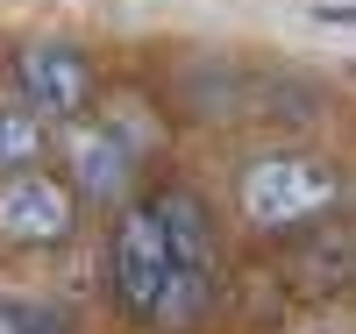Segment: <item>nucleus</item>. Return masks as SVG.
I'll list each match as a JSON object with an SVG mask.
<instances>
[{"label": "nucleus", "instance_id": "f257e3e1", "mask_svg": "<svg viewBox=\"0 0 356 334\" xmlns=\"http://www.w3.org/2000/svg\"><path fill=\"white\" fill-rule=\"evenodd\" d=\"M107 292L136 334L207 327L214 292H221V242H214V221H207V199L186 185H164L150 199L114 206Z\"/></svg>", "mask_w": 356, "mask_h": 334}, {"label": "nucleus", "instance_id": "f03ea898", "mask_svg": "<svg viewBox=\"0 0 356 334\" xmlns=\"http://www.w3.org/2000/svg\"><path fill=\"white\" fill-rule=\"evenodd\" d=\"M235 214L264 242L314 235V228H328L342 214V171L321 149H257L235 171Z\"/></svg>", "mask_w": 356, "mask_h": 334}, {"label": "nucleus", "instance_id": "7ed1b4c3", "mask_svg": "<svg viewBox=\"0 0 356 334\" xmlns=\"http://www.w3.org/2000/svg\"><path fill=\"white\" fill-rule=\"evenodd\" d=\"M164 142L157 114L143 93H122L107 100L93 121H72V142H65V185L79 206H129L136 199V178H143V157Z\"/></svg>", "mask_w": 356, "mask_h": 334}, {"label": "nucleus", "instance_id": "20e7f679", "mask_svg": "<svg viewBox=\"0 0 356 334\" xmlns=\"http://www.w3.org/2000/svg\"><path fill=\"white\" fill-rule=\"evenodd\" d=\"M15 93L29 100V114L43 121H86L100 107V72H93V57H86L79 43H65V36H29V43H15Z\"/></svg>", "mask_w": 356, "mask_h": 334}, {"label": "nucleus", "instance_id": "39448f33", "mask_svg": "<svg viewBox=\"0 0 356 334\" xmlns=\"http://www.w3.org/2000/svg\"><path fill=\"white\" fill-rule=\"evenodd\" d=\"M79 214L86 206L72 199V185L57 171H8L0 178V249L15 256H36V249H65L79 235Z\"/></svg>", "mask_w": 356, "mask_h": 334}, {"label": "nucleus", "instance_id": "423d86ee", "mask_svg": "<svg viewBox=\"0 0 356 334\" xmlns=\"http://www.w3.org/2000/svg\"><path fill=\"white\" fill-rule=\"evenodd\" d=\"M43 157H50V128L29 107L0 100V178H8V171H36Z\"/></svg>", "mask_w": 356, "mask_h": 334}, {"label": "nucleus", "instance_id": "0eeeda50", "mask_svg": "<svg viewBox=\"0 0 356 334\" xmlns=\"http://www.w3.org/2000/svg\"><path fill=\"white\" fill-rule=\"evenodd\" d=\"M0 320H8L15 334H65L50 306H29V299H0Z\"/></svg>", "mask_w": 356, "mask_h": 334}, {"label": "nucleus", "instance_id": "6e6552de", "mask_svg": "<svg viewBox=\"0 0 356 334\" xmlns=\"http://www.w3.org/2000/svg\"><path fill=\"white\" fill-rule=\"evenodd\" d=\"M321 334H335V327H321Z\"/></svg>", "mask_w": 356, "mask_h": 334}]
</instances>
